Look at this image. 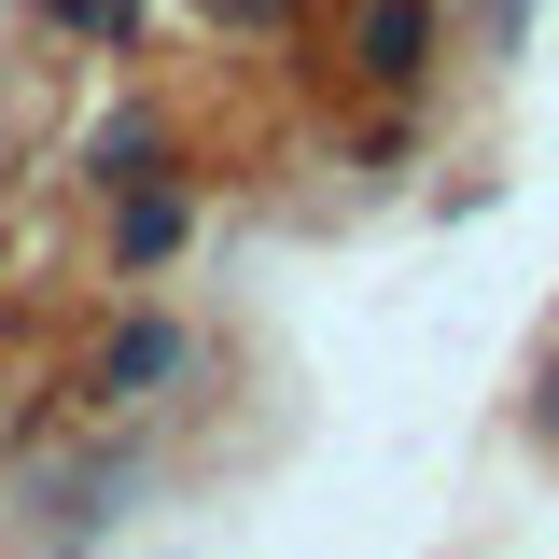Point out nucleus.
<instances>
[{
    "label": "nucleus",
    "mask_w": 559,
    "mask_h": 559,
    "mask_svg": "<svg viewBox=\"0 0 559 559\" xmlns=\"http://www.w3.org/2000/svg\"><path fill=\"white\" fill-rule=\"evenodd\" d=\"M532 419H546V433H559V364H546V392H532Z\"/></svg>",
    "instance_id": "nucleus-6"
},
{
    "label": "nucleus",
    "mask_w": 559,
    "mask_h": 559,
    "mask_svg": "<svg viewBox=\"0 0 559 559\" xmlns=\"http://www.w3.org/2000/svg\"><path fill=\"white\" fill-rule=\"evenodd\" d=\"M210 28H294V0H210Z\"/></svg>",
    "instance_id": "nucleus-5"
},
{
    "label": "nucleus",
    "mask_w": 559,
    "mask_h": 559,
    "mask_svg": "<svg viewBox=\"0 0 559 559\" xmlns=\"http://www.w3.org/2000/svg\"><path fill=\"white\" fill-rule=\"evenodd\" d=\"M349 70L364 84H419L433 70V0H364L349 14Z\"/></svg>",
    "instance_id": "nucleus-2"
},
{
    "label": "nucleus",
    "mask_w": 559,
    "mask_h": 559,
    "mask_svg": "<svg viewBox=\"0 0 559 559\" xmlns=\"http://www.w3.org/2000/svg\"><path fill=\"white\" fill-rule=\"evenodd\" d=\"M140 168H154V112H112L98 127V182H140Z\"/></svg>",
    "instance_id": "nucleus-4"
},
{
    "label": "nucleus",
    "mask_w": 559,
    "mask_h": 559,
    "mask_svg": "<svg viewBox=\"0 0 559 559\" xmlns=\"http://www.w3.org/2000/svg\"><path fill=\"white\" fill-rule=\"evenodd\" d=\"M168 378H197V336H182V322H127V336L98 349V378H84V392H98V406H154Z\"/></svg>",
    "instance_id": "nucleus-1"
},
{
    "label": "nucleus",
    "mask_w": 559,
    "mask_h": 559,
    "mask_svg": "<svg viewBox=\"0 0 559 559\" xmlns=\"http://www.w3.org/2000/svg\"><path fill=\"white\" fill-rule=\"evenodd\" d=\"M182 238H197V197L140 168V182H127V224H112V266H127V280H154L168 252H182Z\"/></svg>",
    "instance_id": "nucleus-3"
}]
</instances>
